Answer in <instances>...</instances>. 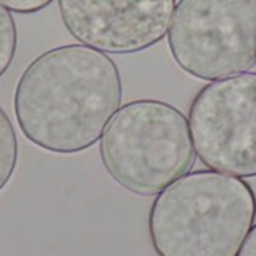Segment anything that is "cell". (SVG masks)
Returning <instances> with one entry per match:
<instances>
[{"mask_svg": "<svg viewBox=\"0 0 256 256\" xmlns=\"http://www.w3.org/2000/svg\"><path fill=\"white\" fill-rule=\"evenodd\" d=\"M122 96L114 60L87 45L69 44L28 63L15 87L14 112L32 144L56 154H74L100 140Z\"/></svg>", "mask_w": 256, "mask_h": 256, "instance_id": "obj_1", "label": "cell"}, {"mask_svg": "<svg viewBox=\"0 0 256 256\" xmlns=\"http://www.w3.org/2000/svg\"><path fill=\"white\" fill-rule=\"evenodd\" d=\"M255 218L249 183L212 170L195 171L158 194L148 236L158 256H237Z\"/></svg>", "mask_w": 256, "mask_h": 256, "instance_id": "obj_2", "label": "cell"}, {"mask_svg": "<svg viewBox=\"0 0 256 256\" xmlns=\"http://www.w3.org/2000/svg\"><path fill=\"white\" fill-rule=\"evenodd\" d=\"M99 154L111 178L140 196L160 194L189 174L196 158L189 120L159 99L120 106L100 136Z\"/></svg>", "mask_w": 256, "mask_h": 256, "instance_id": "obj_3", "label": "cell"}, {"mask_svg": "<svg viewBox=\"0 0 256 256\" xmlns=\"http://www.w3.org/2000/svg\"><path fill=\"white\" fill-rule=\"evenodd\" d=\"M168 46L178 68L202 81L248 72L256 64V0H180Z\"/></svg>", "mask_w": 256, "mask_h": 256, "instance_id": "obj_4", "label": "cell"}, {"mask_svg": "<svg viewBox=\"0 0 256 256\" xmlns=\"http://www.w3.org/2000/svg\"><path fill=\"white\" fill-rule=\"evenodd\" d=\"M188 120L195 153L208 170L256 177V72L210 81L195 94Z\"/></svg>", "mask_w": 256, "mask_h": 256, "instance_id": "obj_5", "label": "cell"}, {"mask_svg": "<svg viewBox=\"0 0 256 256\" xmlns=\"http://www.w3.org/2000/svg\"><path fill=\"white\" fill-rule=\"evenodd\" d=\"M174 9L176 0H58L69 34L105 54H134L159 44Z\"/></svg>", "mask_w": 256, "mask_h": 256, "instance_id": "obj_6", "label": "cell"}, {"mask_svg": "<svg viewBox=\"0 0 256 256\" xmlns=\"http://www.w3.org/2000/svg\"><path fill=\"white\" fill-rule=\"evenodd\" d=\"M18 162V140L12 122L0 106V192L10 182Z\"/></svg>", "mask_w": 256, "mask_h": 256, "instance_id": "obj_7", "label": "cell"}, {"mask_svg": "<svg viewBox=\"0 0 256 256\" xmlns=\"http://www.w3.org/2000/svg\"><path fill=\"white\" fill-rule=\"evenodd\" d=\"M16 26L12 14L0 4V78L10 68L16 54Z\"/></svg>", "mask_w": 256, "mask_h": 256, "instance_id": "obj_8", "label": "cell"}, {"mask_svg": "<svg viewBox=\"0 0 256 256\" xmlns=\"http://www.w3.org/2000/svg\"><path fill=\"white\" fill-rule=\"evenodd\" d=\"M52 2L54 0H0V4L15 14L30 15L48 8Z\"/></svg>", "mask_w": 256, "mask_h": 256, "instance_id": "obj_9", "label": "cell"}, {"mask_svg": "<svg viewBox=\"0 0 256 256\" xmlns=\"http://www.w3.org/2000/svg\"><path fill=\"white\" fill-rule=\"evenodd\" d=\"M237 256H256V225H254L249 231Z\"/></svg>", "mask_w": 256, "mask_h": 256, "instance_id": "obj_10", "label": "cell"}]
</instances>
